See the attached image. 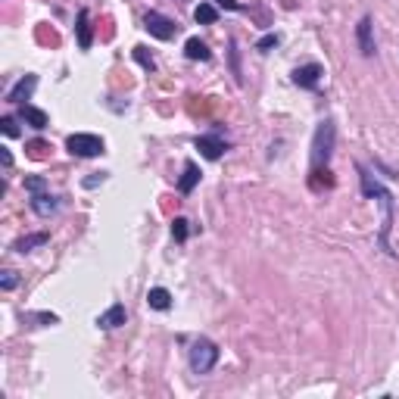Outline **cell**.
<instances>
[{
  "label": "cell",
  "mask_w": 399,
  "mask_h": 399,
  "mask_svg": "<svg viewBox=\"0 0 399 399\" xmlns=\"http://www.w3.org/2000/svg\"><path fill=\"white\" fill-rule=\"evenodd\" d=\"M172 237H175L178 243H184L187 237H191V222H187V219H181V215H178V219L172 222Z\"/></svg>",
  "instance_id": "d6986e66"
},
{
  "label": "cell",
  "mask_w": 399,
  "mask_h": 399,
  "mask_svg": "<svg viewBox=\"0 0 399 399\" xmlns=\"http://www.w3.org/2000/svg\"><path fill=\"white\" fill-rule=\"evenodd\" d=\"M41 150H47V144H41V141H34V144H32V153H34V156H41Z\"/></svg>",
  "instance_id": "83f0119b"
},
{
  "label": "cell",
  "mask_w": 399,
  "mask_h": 399,
  "mask_svg": "<svg viewBox=\"0 0 399 399\" xmlns=\"http://www.w3.org/2000/svg\"><path fill=\"white\" fill-rule=\"evenodd\" d=\"M215 6H222V10H231V13H237V10H243V4H237V0H213Z\"/></svg>",
  "instance_id": "d4e9b609"
},
{
  "label": "cell",
  "mask_w": 399,
  "mask_h": 399,
  "mask_svg": "<svg viewBox=\"0 0 399 399\" xmlns=\"http://www.w3.org/2000/svg\"><path fill=\"white\" fill-rule=\"evenodd\" d=\"M278 44H281L278 34H265V38H259V41H256V50H259V53H268V50L278 47Z\"/></svg>",
  "instance_id": "44dd1931"
},
{
  "label": "cell",
  "mask_w": 399,
  "mask_h": 399,
  "mask_svg": "<svg viewBox=\"0 0 399 399\" xmlns=\"http://www.w3.org/2000/svg\"><path fill=\"white\" fill-rule=\"evenodd\" d=\"M75 34H78V47H82V50H91V44H94V34H91V13H88V10L78 13Z\"/></svg>",
  "instance_id": "4fadbf2b"
},
{
  "label": "cell",
  "mask_w": 399,
  "mask_h": 399,
  "mask_svg": "<svg viewBox=\"0 0 399 399\" xmlns=\"http://www.w3.org/2000/svg\"><path fill=\"white\" fill-rule=\"evenodd\" d=\"M144 28H147L150 34H153L156 41H172L178 34V23L175 19H169V16H163V13H156V10H150L147 16H144Z\"/></svg>",
  "instance_id": "5b68a950"
},
{
  "label": "cell",
  "mask_w": 399,
  "mask_h": 399,
  "mask_svg": "<svg viewBox=\"0 0 399 399\" xmlns=\"http://www.w3.org/2000/svg\"><path fill=\"white\" fill-rule=\"evenodd\" d=\"M219 355H222V350L213 343V340L197 337L191 343V350H187V365H191L194 374H209L215 365H219Z\"/></svg>",
  "instance_id": "3957f363"
},
{
  "label": "cell",
  "mask_w": 399,
  "mask_h": 399,
  "mask_svg": "<svg viewBox=\"0 0 399 399\" xmlns=\"http://www.w3.org/2000/svg\"><path fill=\"white\" fill-rule=\"evenodd\" d=\"M47 241H50L47 231H38V234H25V237H19V241L13 243V250L23 253V256H25V253H32V250H38V246H44Z\"/></svg>",
  "instance_id": "5bb4252c"
},
{
  "label": "cell",
  "mask_w": 399,
  "mask_h": 399,
  "mask_svg": "<svg viewBox=\"0 0 399 399\" xmlns=\"http://www.w3.org/2000/svg\"><path fill=\"white\" fill-rule=\"evenodd\" d=\"M359 169V184H362V194H365L368 200H377V206H381V234H377V246H381L384 253H390V256H396L393 243H390V234H393V222H396V200L393 194L387 191V187L377 181L372 172L365 169V165H355Z\"/></svg>",
  "instance_id": "6da1fadb"
},
{
  "label": "cell",
  "mask_w": 399,
  "mask_h": 399,
  "mask_svg": "<svg viewBox=\"0 0 399 399\" xmlns=\"http://www.w3.org/2000/svg\"><path fill=\"white\" fill-rule=\"evenodd\" d=\"M106 181V172H94V178H84V187H97Z\"/></svg>",
  "instance_id": "484cf974"
},
{
  "label": "cell",
  "mask_w": 399,
  "mask_h": 399,
  "mask_svg": "<svg viewBox=\"0 0 399 399\" xmlns=\"http://www.w3.org/2000/svg\"><path fill=\"white\" fill-rule=\"evenodd\" d=\"M125 318H128L125 306H122V303H115V306H110L106 312H100V315H97V328H103V331L122 328V324H125Z\"/></svg>",
  "instance_id": "8fae6325"
},
{
  "label": "cell",
  "mask_w": 399,
  "mask_h": 399,
  "mask_svg": "<svg viewBox=\"0 0 399 399\" xmlns=\"http://www.w3.org/2000/svg\"><path fill=\"white\" fill-rule=\"evenodd\" d=\"M34 88H38V75H23L10 91H6V103H19V106H23L25 100H32Z\"/></svg>",
  "instance_id": "9c48e42d"
},
{
  "label": "cell",
  "mask_w": 399,
  "mask_h": 399,
  "mask_svg": "<svg viewBox=\"0 0 399 399\" xmlns=\"http://www.w3.org/2000/svg\"><path fill=\"white\" fill-rule=\"evenodd\" d=\"M197 184H200V169H197V163H191V159H187V163H184V175L178 178V191L181 194H191Z\"/></svg>",
  "instance_id": "2e32d148"
},
{
  "label": "cell",
  "mask_w": 399,
  "mask_h": 399,
  "mask_svg": "<svg viewBox=\"0 0 399 399\" xmlns=\"http://www.w3.org/2000/svg\"><path fill=\"white\" fill-rule=\"evenodd\" d=\"M334 144H337V128H334L331 119H324L315 128V137H312V172L328 169V163L334 156Z\"/></svg>",
  "instance_id": "7a4b0ae2"
},
{
  "label": "cell",
  "mask_w": 399,
  "mask_h": 399,
  "mask_svg": "<svg viewBox=\"0 0 399 399\" xmlns=\"http://www.w3.org/2000/svg\"><path fill=\"white\" fill-rule=\"evenodd\" d=\"M324 78V69L318 63H306V66H296L293 69V84L303 91H315Z\"/></svg>",
  "instance_id": "8992f818"
},
{
  "label": "cell",
  "mask_w": 399,
  "mask_h": 399,
  "mask_svg": "<svg viewBox=\"0 0 399 399\" xmlns=\"http://www.w3.org/2000/svg\"><path fill=\"white\" fill-rule=\"evenodd\" d=\"M19 115H23V122H28L34 132H44V128H47V113L38 110V106L23 103V106H19Z\"/></svg>",
  "instance_id": "7c38bea8"
},
{
  "label": "cell",
  "mask_w": 399,
  "mask_h": 399,
  "mask_svg": "<svg viewBox=\"0 0 399 399\" xmlns=\"http://www.w3.org/2000/svg\"><path fill=\"white\" fill-rule=\"evenodd\" d=\"M184 56L187 60H194V63H206V60H213V50H209L206 44H203L200 38H187V44H184Z\"/></svg>",
  "instance_id": "e0dca14e"
},
{
  "label": "cell",
  "mask_w": 399,
  "mask_h": 399,
  "mask_svg": "<svg viewBox=\"0 0 399 399\" xmlns=\"http://www.w3.org/2000/svg\"><path fill=\"white\" fill-rule=\"evenodd\" d=\"M134 60H137V63H141V66H144V69H147V72H153V69H156V63H153V56H147V47H134Z\"/></svg>",
  "instance_id": "ffe728a7"
},
{
  "label": "cell",
  "mask_w": 399,
  "mask_h": 399,
  "mask_svg": "<svg viewBox=\"0 0 399 399\" xmlns=\"http://www.w3.org/2000/svg\"><path fill=\"white\" fill-rule=\"evenodd\" d=\"M0 128H4L6 137H19V125H16V119H13V115H4V119H0Z\"/></svg>",
  "instance_id": "7402d4cb"
},
{
  "label": "cell",
  "mask_w": 399,
  "mask_h": 399,
  "mask_svg": "<svg viewBox=\"0 0 399 399\" xmlns=\"http://www.w3.org/2000/svg\"><path fill=\"white\" fill-rule=\"evenodd\" d=\"M66 150L78 159H91V156H100L106 153V144L100 134H88V132H78V134H69L66 137Z\"/></svg>",
  "instance_id": "277c9868"
},
{
  "label": "cell",
  "mask_w": 399,
  "mask_h": 399,
  "mask_svg": "<svg viewBox=\"0 0 399 399\" xmlns=\"http://www.w3.org/2000/svg\"><path fill=\"white\" fill-rule=\"evenodd\" d=\"M16 284H19V274L13 272V268H6V272H4V278H0V287H4V290H13Z\"/></svg>",
  "instance_id": "603a6c76"
},
{
  "label": "cell",
  "mask_w": 399,
  "mask_h": 399,
  "mask_svg": "<svg viewBox=\"0 0 399 399\" xmlns=\"http://www.w3.org/2000/svg\"><path fill=\"white\" fill-rule=\"evenodd\" d=\"M0 156H4V165H6V169H10V165H13V153H10V150H6V147H0Z\"/></svg>",
  "instance_id": "4316f807"
},
{
  "label": "cell",
  "mask_w": 399,
  "mask_h": 399,
  "mask_svg": "<svg viewBox=\"0 0 399 399\" xmlns=\"http://www.w3.org/2000/svg\"><path fill=\"white\" fill-rule=\"evenodd\" d=\"M44 187H47L44 178H25V191H28V194H41Z\"/></svg>",
  "instance_id": "cb8c5ba5"
},
{
  "label": "cell",
  "mask_w": 399,
  "mask_h": 399,
  "mask_svg": "<svg viewBox=\"0 0 399 399\" xmlns=\"http://www.w3.org/2000/svg\"><path fill=\"white\" fill-rule=\"evenodd\" d=\"M147 306L156 309V312L172 309V293H169L165 287H150V290H147Z\"/></svg>",
  "instance_id": "9a60e30c"
},
{
  "label": "cell",
  "mask_w": 399,
  "mask_h": 399,
  "mask_svg": "<svg viewBox=\"0 0 399 399\" xmlns=\"http://www.w3.org/2000/svg\"><path fill=\"white\" fill-rule=\"evenodd\" d=\"M194 19H197L200 25H213L215 19H219V10H215V4H200L197 10H194Z\"/></svg>",
  "instance_id": "ac0fdd59"
},
{
  "label": "cell",
  "mask_w": 399,
  "mask_h": 399,
  "mask_svg": "<svg viewBox=\"0 0 399 399\" xmlns=\"http://www.w3.org/2000/svg\"><path fill=\"white\" fill-rule=\"evenodd\" d=\"M197 150L203 153V159H222L224 156V150H228V141L219 134V132H213V134H200L197 137Z\"/></svg>",
  "instance_id": "52a82bcc"
},
{
  "label": "cell",
  "mask_w": 399,
  "mask_h": 399,
  "mask_svg": "<svg viewBox=\"0 0 399 399\" xmlns=\"http://www.w3.org/2000/svg\"><path fill=\"white\" fill-rule=\"evenodd\" d=\"M60 206H63V200L53 197V194H47V191L32 194V213L41 215V219H50V215H56V213H60Z\"/></svg>",
  "instance_id": "30bf717a"
},
{
  "label": "cell",
  "mask_w": 399,
  "mask_h": 399,
  "mask_svg": "<svg viewBox=\"0 0 399 399\" xmlns=\"http://www.w3.org/2000/svg\"><path fill=\"white\" fill-rule=\"evenodd\" d=\"M355 44H359V53L362 56H374V23L372 16H362L359 25H355Z\"/></svg>",
  "instance_id": "ba28073f"
}]
</instances>
